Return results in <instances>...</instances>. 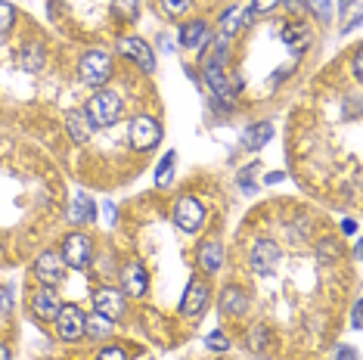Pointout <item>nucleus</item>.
I'll list each match as a JSON object with an SVG mask.
<instances>
[{"mask_svg": "<svg viewBox=\"0 0 363 360\" xmlns=\"http://www.w3.org/2000/svg\"><path fill=\"white\" fill-rule=\"evenodd\" d=\"M264 180H267V184H279V180H283V174H279V171H274V174H267Z\"/></svg>", "mask_w": 363, "mask_h": 360, "instance_id": "obj_40", "label": "nucleus"}, {"mask_svg": "<svg viewBox=\"0 0 363 360\" xmlns=\"http://www.w3.org/2000/svg\"><path fill=\"white\" fill-rule=\"evenodd\" d=\"M94 314L115 320V317L125 314V296L118 289H96L94 292Z\"/></svg>", "mask_w": 363, "mask_h": 360, "instance_id": "obj_10", "label": "nucleus"}, {"mask_svg": "<svg viewBox=\"0 0 363 360\" xmlns=\"http://www.w3.org/2000/svg\"><path fill=\"white\" fill-rule=\"evenodd\" d=\"M270 137H274V125H270V121H258V125H252L242 134V146L245 150H261Z\"/></svg>", "mask_w": 363, "mask_h": 360, "instance_id": "obj_20", "label": "nucleus"}, {"mask_svg": "<svg viewBox=\"0 0 363 360\" xmlns=\"http://www.w3.org/2000/svg\"><path fill=\"white\" fill-rule=\"evenodd\" d=\"M121 286H125V296H146V286H150V280H146V270L140 261H134V264H128L125 270H121Z\"/></svg>", "mask_w": 363, "mask_h": 360, "instance_id": "obj_14", "label": "nucleus"}, {"mask_svg": "<svg viewBox=\"0 0 363 360\" xmlns=\"http://www.w3.org/2000/svg\"><path fill=\"white\" fill-rule=\"evenodd\" d=\"M189 4H193V0H159L162 13H168L171 19H177V16H184V13L189 10Z\"/></svg>", "mask_w": 363, "mask_h": 360, "instance_id": "obj_26", "label": "nucleus"}, {"mask_svg": "<svg viewBox=\"0 0 363 360\" xmlns=\"http://www.w3.org/2000/svg\"><path fill=\"white\" fill-rule=\"evenodd\" d=\"M106 220H109V224H115V206H106Z\"/></svg>", "mask_w": 363, "mask_h": 360, "instance_id": "obj_41", "label": "nucleus"}, {"mask_svg": "<svg viewBox=\"0 0 363 360\" xmlns=\"http://www.w3.org/2000/svg\"><path fill=\"white\" fill-rule=\"evenodd\" d=\"M62 274H65V261L60 252H44V255H38L35 261V276L44 286H56L62 280Z\"/></svg>", "mask_w": 363, "mask_h": 360, "instance_id": "obj_9", "label": "nucleus"}, {"mask_svg": "<svg viewBox=\"0 0 363 360\" xmlns=\"http://www.w3.org/2000/svg\"><path fill=\"white\" fill-rule=\"evenodd\" d=\"M335 360H357V354H354L351 348H338L335 351Z\"/></svg>", "mask_w": 363, "mask_h": 360, "instance_id": "obj_35", "label": "nucleus"}, {"mask_svg": "<svg viewBox=\"0 0 363 360\" xmlns=\"http://www.w3.org/2000/svg\"><path fill=\"white\" fill-rule=\"evenodd\" d=\"M121 100H118V94H112V90H100V94H94L87 100V118L94 121V128H109V125H115L118 121V116H121Z\"/></svg>", "mask_w": 363, "mask_h": 360, "instance_id": "obj_1", "label": "nucleus"}, {"mask_svg": "<svg viewBox=\"0 0 363 360\" xmlns=\"http://www.w3.org/2000/svg\"><path fill=\"white\" fill-rule=\"evenodd\" d=\"M65 128H69V137L75 143H87L94 137V121L87 118L84 109H72L69 118H65Z\"/></svg>", "mask_w": 363, "mask_h": 360, "instance_id": "obj_15", "label": "nucleus"}, {"mask_svg": "<svg viewBox=\"0 0 363 360\" xmlns=\"http://www.w3.org/2000/svg\"><path fill=\"white\" fill-rule=\"evenodd\" d=\"M0 360H10V351H6L4 345H0Z\"/></svg>", "mask_w": 363, "mask_h": 360, "instance_id": "obj_42", "label": "nucleus"}, {"mask_svg": "<svg viewBox=\"0 0 363 360\" xmlns=\"http://www.w3.org/2000/svg\"><path fill=\"white\" fill-rule=\"evenodd\" d=\"M351 320H354V330H360V305H354V317H351Z\"/></svg>", "mask_w": 363, "mask_h": 360, "instance_id": "obj_39", "label": "nucleus"}, {"mask_svg": "<svg viewBox=\"0 0 363 360\" xmlns=\"http://www.w3.org/2000/svg\"><path fill=\"white\" fill-rule=\"evenodd\" d=\"M96 360H128V351L121 345H109V348L100 351V357H96Z\"/></svg>", "mask_w": 363, "mask_h": 360, "instance_id": "obj_30", "label": "nucleus"}, {"mask_svg": "<svg viewBox=\"0 0 363 360\" xmlns=\"http://www.w3.org/2000/svg\"><path fill=\"white\" fill-rule=\"evenodd\" d=\"M342 227H345V230H342V233H348V236H354V233H357V220H351V218H348V220H345V224H342Z\"/></svg>", "mask_w": 363, "mask_h": 360, "instance_id": "obj_38", "label": "nucleus"}, {"mask_svg": "<svg viewBox=\"0 0 363 360\" xmlns=\"http://www.w3.org/2000/svg\"><path fill=\"white\" fill-rule=\"evenodd\" d=\"M320 252H326V255H323V261H333V258H335V255H333V252H335V242H333V240L320 242Z\"/></svg>", "mask_w": 363, "mask_h": 360, "instance_id": "obj_34", "label": "nucleus"}, {"mask_svg": "<svg viewBox=\"0 0 363 360\" xmlns=\"http://www.w3.org/2000/svg\"><path fill=\"white\" fill-rule=\"evenodd\" d=\"M205 305H208V286H205L202 280H193L186 286L184 298H180V314L184 317H199Z\"/></svg>", "mask_w": 363, "mask_h": 360, "instance_id": "obj_11", "label": "nucleus"}, {"mask_svg": "<svg viewBox=\"0 0 363 360\" xmlns=\"http://www.w3.org/2000/svg\"><path fill=\"white\" fill-rule=\"evenodd\" d=\"M171 177H174V152H168L164 159L159 162V168H155V186H168L171 184Z\"/></svg>", "mask_w": 363, "mask_h": 360, "instance_id": "obj_24", "label": "nucleus"}, {"mask_svg": "<svg viewBox=\"0 0 363 360\" xmlns=\"http://www.w3.org/2000/svg\"><path fill=\"white\" fill-rule=\"evenodd\" d=\"M84 335H94V339H109V335H112V320L94 314L90 320H84Z\"/></svg>", "mask_w": 363, "mask_h": 360, "instance_id": "obj_23", "label": "nucleus"}, {"mask_svg": "<svg viewBox=\"0 0 363 360\" xmlns=\"http://www.w3.org/2000/svg\"><path fill=\"white\" fill-rule=\"evenodd\" d=\"M264 339H267V330H264V326H255V330H252V348L255 351H261L264 348Z\"/></svg>", "mask_w": 363, "mask_h": 360, "instance_id": "obj_31", "label": "nucleus"}, {"mask_svg": "<svg viewBox=\"0 0 363 360\" xmlns=\"http://www.w3.org/2000/svg\"><path fill=\"white\" fill-rule=\"evenodd\" d=\"M279 6V0H252V10L249 13H255V16H267V13H274Z\"/></svg>", "mask_w": 363, "mask_h": 360, "instance_id": "obj_29", "label": "nucleus"}, {"mask_svg": "<svg viewBox=\"0 0 363 360\" xmlns=\"http://www.w3.org/2000/svg\"><path fill=\"white\" fill-rule=\"evenodd\" d=\"M112 75V56L106 50H87L78 62V78L87 87H103Z\"/></svg>", "mask_w": 363, "mask_h": 360, "instance_id": "obj_2", "label": "nucleus"}, {"mask_svg": "<svg viewBox=\"0 0 363 360\" xmlns=\"http://www.w3.org/2000/svg\"><path fill=\"white\" fill-rule=\"evenodd\" d=\"M311 10L320 16V19H329V0H308Z\"/></svg>", "mask_w": 363, "mask_h": 360, "instance_id": "obj_33", "label": "nucleus"}, {"mask_svg": "<svg viewBox=\"0 0 363 360\" xmlns=\"http://www.w3.org/2000/svg\"><path fill=\"white\" fill-rule=\"evenodd\" d=\"M96 218V206H94V199L84 193H78L75 196V202L69 206V220L72 224H87V220H94Z\"/></svg>", "mask_w": 363, "mask_h": 360, "instance_id": "obj_19", "label": "nucleus"}, {"mask_svg": "<svg viewBox=\"0 0 363 360\" xmlns=\"http://www.w3.org/2000/svg\"><path fill=\"white\" fill-rule=\"evenodd\" d=\"M60 296L53 292V286H44V289H38L35 296H31V310H35V317L40 320H56V314H60Z\"/></svg>", "mask_w": 363, "mask_h": 360, "instance_id": "obj_12", "label": "nucleus"}, {"mask_svg": "<svg viewBox=\"0 0 363 360\" xmlns=\"http://www.w3.org/2000/svg\"><path fill=\"white\" fill-rule=\"evenodd\" d=\"M128 140H130V146H134L137 152L152 150V146L162 140L159 121L150 118V116H137L134 121H130V128H128Z\"/></svg>", "mask_w": 363, "mask_h": 360, "instance_id": "obj_3", "label": "nucleus"}, {"mask_svg": "<svg viewBox=\"0 0 363 360\" xmlns=\"http://www.w3.org/2000/svg\"><path fill=\"white\" fill-rule=\"evenodd\" d=\"M10 308H13V296H10V289H4V286H0V317L10 314Z\"/></svg>", "mask_w": 363, "mask_h": 360, "instance_id": "obj_32", "label": "nucleus"}, {"mask_svg": "<svg viewBox=\"0 0 363 360\" xmlns=\"http://www.w3.org/2000/svg\"><path fill=\"white\" fill-rule=\"evenodd\" d=\"M208 38H211L208 22H202V19H196V22H189V26L180 28V44H184L186 50H199V47L208 44Z\"/></svg>", "mask_w": 363, "mask_h": 360, "instance_id": "obj_16", "label": "nucleus"}, {"mask_svg": "<svg viewBox=\"0 0 363 360\" xmlns=\"http://www.w3.org/2000/svg\"><path fill=\"white\" fill-rule=\"evenodd\" d=\"M112 13L125 22H134L140 13V0H112Z\"/></svg>", "mask_w": 363, "mask_h": 360, "instance_id": "obj_25", "label": "nucleus"}, {"mask_svg": "<svg viewBox=\"0 0 363 360\" xmlns=\"http://www.w3.org/2000/svg\"><path fill=\"white\" fill-rule=\"evenodd\" d=\"M245 308H249V296H245L242 289L227 286V289L220 292V310H224V314L239 317V314H245Z\"/></svg>", "mask_w": 363, "mask_h": 360, "instance_id": "obj_18", "label": "nucleus"}, {"mask_svg": "<svg viewBox=\"0 0 363 360\" xmlns=\"http://www.w3.org/2000/svg\"><path fill=\"white\" fill-rule=\"evenodd\" d=\"M84 320L87 317L81 314V308H75V305L60 308V314H56V332H60V339L62 342H78L81 335H84Z\"/></svg>", "mask_w": 363, "mask_h": 360, "instance_id": "obj_6", "label": "nucleus"}, {"mask_svg": "<svg viewBox=\"0 0 363 360\" xmlns=\"http://www.w3.org/2000/svg\"><path fill=\"white\" fill-rule=\"evenodd\" d=\"M196 261H199V267L205 270V274H218L220 264H224V245L214 242V240L211 242H202Z\"/></svg>", "mask_w": 363, "mask_h": 360, "instance_id": "obj_17", "label": "nucleus"}, {"mask_svg": "<svg viewBox=\"0 0 363 360\" xmlns=\"http://www.w3.org/2000/svg\"><path fill=\"white\" fill-rule=\"evenodd\" d=\"M90 258H94V242H90L87 233L65 236V242H62V261L65 264L75 267V270H84L90 264Z\"/></svg>", "mask_w": 363, "mask_h": 360, "instance_id": "obj_4", "label": "nucleus"}, {"mask_svg": "<svg viewBox=\"0 0 363 360\" xmlns=\"http://www.w3.org/2000/svg\"><path fill=\"white\" fill-rule=\"evenodd\" d=\"M205 345H208L211 351H227L230 342H227L224 332H208V335H205Z\"/></svg>", "mask_w": 363, "mask_h": 360, "instance_id": "obj_28", "label": "nucleus"}, {"mask_svg": "<svg viewBox=\"0 0 363 360\" xmlns=\"http://www.w3.org/2000/svg\"><path fill=\"white\" fill-rule=\"evenodd\" d=\"M118 53L128 56V60H134L143 72H155V53H152V47L146 44L143 38H121L118 40Z\"/></svg>", "mask_w": 363, "mask_h": 360, "instance_id": "obj_7", "label": "nucleus"}, {"mask_svg": "<svg viewBox=\"0 0 363 360\" xmlns=\"http://www.w3.org/2000/svg\"><path fill=\"white\" fill-rule=\"evenodd\" d=\"M174 224L184 233H196L205 224V206H202L199 199H193V196H184V199H177V206H174Z\"/></svg>", "mask_w": 363, "mask_h": 360, "instance_id": "obj_5", "label": "nucleus"}, {"mask_svg": "<svg viewBox=\"0 0 363 360\" xmlns=\"http://www.w3.org/2000/svg\"><path fill=\"white\" fill-rule=\"evenodd\" d=\"M19 65L26 72H40L44 69V47L40 44H35V40H31V44H26L19 50Z\"/></svg>", "mask_w": 363, "mask_h": 360, "instance_id": "obj_22", "label": "nucleus"}, {"mask_svg": "<svg viewBox=\"0 0 363 360\" xmlns=\"http://www.w3.org/2000/svg\"><path fill=\"white\" fill-rule=\"evenodd\" d=\"M351 72H354V81H360V50L354 53V62H351Z\"/></svg>", "mask_w": 363, "mask_h": 360, "instance_id": "obj_37", "label": "nucleus"}, {"mask_svg": "<svg viewBox=\"0 0 363 360\" xmlns=\"http://www.w3.org/2000/svg\"><path fill=\"white\" fill-rule=\"evenodd\" d=\"M283 4H286V10H289V13H298L301 6H304V0H283Z\"/></svg>", "mask_w": 363, "mask_h": 360, "instance_id": "obj_36", "label": "nucleus"}, {"mask_svg": "<svg viewBox=\"0 0 363 360\" xmlns=\"http://www.w3.org/2000/svg\"><path fill=\"white\" fill-rule=\"evenodd\" d=\"M249 22H252V13L245 10V6H230V10L220 16V38H224V40L236 38L239 31L249 26Z\"/></svg>", "mask_w": 363, "mask_h": 360, "instance_id": "obj_13", "label": "nucleus"}, {"mask_svg": "<svg viewBox=\"0 0 363 360\" xmlns=\"http://www.w3.org/2000/svg\"><path fill=\"white\" fill-rule=\"evenodd\" d=\"M13 19H16L13 4H6V0H0V35H4V31H10Z\"/></svg>", "mask_w": 363, "mask_h": 360, "instance_id": "obj_27", "label": "nucleus"}, {"mask_svg": "<svg viewBox=\"0 0 363 360\" xmlns=\"http://www.w3.org/2000/svg\"><path fill=\"white\" fill-rule=\"evenodd\" d=\"M279 245L274 240H258L255 242V249H252V267L258 270L261 276H270L274 270L279 267Z\"/></svg>", "mask_w": 363, "mask_h": 360, "instance_id": "obj_8", "label": "nucleus"}, {"mask_svg": "<svg viewBox=\"0 0 363 360\" xmlns=\"http://www.w3.org/2000/svg\"><path fill=\"white\" fill-rule=\"evenodd\" d=\"M283 40H286L289 50L298 56V53L308 50V44H311V31L304 28V26H286V28H283Z\"/></svg>", "mask_w": 363, "mask_h": 360, "instance_id": "obj_21", "label": "nucleus"}]
</instances>
